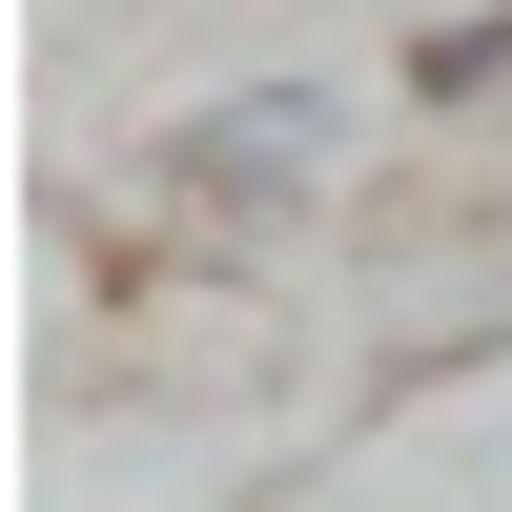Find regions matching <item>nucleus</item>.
I'll return each instance as SVG.
<instances>
[{"label":"nucleus","instance_id":"f257e3e1","mask_svg":"<svg viewBox=\"0 0 512 512\" xmlns=\"http://www.w3.org/2000/svg\"><path fill=\"white\" fill-rule=\"evenodd\" d=\"M328 164H349V82H226V103L185 123V185L205 205H308Z\"/></svg>","mask_w":512,"mask_h":512},{"label":"nucleus","instance_id":"f03ea898","mask_svg":"<svg viewBox=\"0 0 512 512\" xmlns=\"http://www.w3.org/2000/svg\"><path fill=\"white\" fill-rule=\"evenodd\" d=\"M492 82H512V0H472V21L410 41V103H492Z\"/></svg>","mask_w":512,"mask_h":512}]
</instances>
